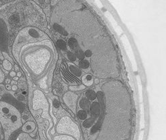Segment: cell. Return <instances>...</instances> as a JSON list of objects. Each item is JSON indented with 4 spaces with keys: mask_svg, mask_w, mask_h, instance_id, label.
I'll return each mask as SVG.
<instances>
[{
    "mask_svg": "<svg viewBox=\"0 0 166 140\" xmlns=\"http://www.w3.org/2000/svg\"><path fill=\"white\" fill-rule=\"evenodd\" d=\"M36 129V124L33 121H27L22 127V130L24 133H31Z\"/></svg>",
    "mask_w": 166,
    "mask_h": 140,
    "instance_id": "277c9868",
    "label": "cell"
},
{
    "mask_svg": "<svg viewBox=\"0 0 166 140\" xmlns=\"http://www.w3.org/2000/svg\"><path fill=\"white\" fill-rule=\"evenodd\" d=\"M78 100V95L72 92H68L63 96V100L65 104L73 113L76 111V104Z\"/></svg>",
    "mask_w": 166,
    "mask_h": 140,
    "instance_id": "3957f363",
    "label": "cell"
},
{
    "mask_svg": "<svg viewBox=\"0 0 166 140\" xmlns=\"http://www.w3.org/2000/svg\"><path fill=\"white\" fill-rule=\"evenodd\" d=\"M86 96L90 100H94L97 98V94L93 90H88L86 92Z\"/></svg>",
    "mask_w": 166,
    "mask_h": 140,
    "instance_id": "4fadbf2b",
    "label": "cell"
},
{
    "mask_svg": "<svg viewBox=\"0 0 166 140\" xmlns=\"http://www.w3.org/2000/svg\"><path fill=\"white\" fill-rule=\"evenodd\" d=\"M11 80H10V78H6L5 80V83H6V84H10V83H11Z\"/></svg>",
    "mask_w": 166,
    "mask_h": 140,
    "instance_id": "f1b7e54d",
    "label": "cell"
},
{
    "mask_svg": "<svg viewBox=\"0 0 166 140\" xmlns=\"http://www.w3.org/2000/svg\"><path fill=\"white\" fill-rule=\"evenodd\" d=\"M6 92V88L5 86L2 84H0V100H1L2 96H3V94H5Z\"/></svg>",
    "mask_w": 166,
    "mask_h": 140,
    "instance_id": "7402d4cb",
    "label": "cell"
},
{
    "mask_svg": "<svg viewBox=\"0 0 166 140\" xmlns=\"http://www.w3.org/2000/svg\"><path fill=\"white\" fill-rule=\"evenodd\" d=\"M0 123L7 140L12 133L22 127L21 114L16 107L9 103L0 101Z\"/></svg>",
    "mask_w": 166,
    "mask_h": 140,
    "instance_id": "6da1fadb",
    "label": "cell"
},
{
    "mask_svg": "<svg viewBox=\"0 0 166 140\" xmlns=\"http://www.w3.org/2000/svg\"><path fill=\"white\" fill-rule=\"evenodd\" d=\"M95 120H96V118H94V117L90 119H86L84 123H83V125H84V127H86V128H90V127H92V125L94 124Z\"/></svg>",
    "mask_w": 166,
    "mask_h": 140,
    "instance_id": "30bf717a",
    "label": "cell"
},
{
    "mask_svg": "<svg viewBox=\"0 0 166 140\" xmlns=\"http://www.w3.org/2000/svg\"><path fill=\"white\" fill-rule=\"evenodd\" d=\"M86 87L84 86V84H81L80 86H69V89L70 90H71L72 92H76V91H80V90H83L86 88Z\"/></svg>",
    "mask_w": 166,
    "mask_h": 140,
    "instance_id": "e0dca14e",
    "label": "cell"
},
{
    "mask_svg": "<svg viewBox=\"0 0 166 140\" xmlns=\"http://www.w3.org/2000/svg\"><path fill=\"white\" fill-rule=\"evenodd\" d=\"M79 64H80V66L82 69H87L89 68V66H90V63H89L88 61H87L86 59L81 60L80 63H79Z\"/></svg>",
    "mask_w": 166,
    "mask_h": 140,
    "instance_id": "d6986e66",
    "label": "cell"
},
{
    "mask_svg": "<svg viewBox=\"0 0 166 140\" xmlns=\"http://www.w3.org/2000/svg\"><path fill=\"white\" fill-rule=\"evenodd\" d=\"M82 82L85 86H91L94 83V78L92 75L87 74L82 77Z\"/></svg>",
    "mask_w": 166,
    "mask_h": 140,
    "instance_id": "5b68a950",
    "label": "cell"
},
{
    "mask_svg": "<svg viewBox=\"0 0 166 140\" xmlns=\"http://www.w3.org/2000/svg\"><path fill=\"white\" fill-rule=\"evenodd\" d=\"M78 117L79 119H80V120H86L87 119V117H88V114H87L86 111H85L84 110H80L78 111Z\"/></svg>",
    "mask_w": 166,
    "mask_h": 140,
    "instance_id": "2e32d148",
    "label": "cell"
},
{
    "mask_svg": "<svg viewBox=\"0 0 166 140\" xmlns=\"http://www.w3.org/2000/svg\"><path fill=\"white\" fill-rule=\"evenodd\" d=\"M54 28L55 29L56 31H57L58 32H59L60 34H63V35H65V36H67L68 34L67 32L62 27V26H61L60 25H59L57 24H54Z\"/></svg>",
    "mask_w": 166,
    "mask_h": 140,
    "instance_id": "5bb4252c",
    "label": "cell"
},
{
    "mask_svg": "<svg viewBox=\"0 0 166 140\" xmlns=\"http://www.w3.org/2000/svg\"><path fill=\"white\" fill-rule=\"evenodd\" d=\"M2 66H3L4 70L6 71H10L12 69V64L10 61L7 59L3 60V63H2Z\"/></svg>",
    "mask_w": 166,
    "mask_h": 140,
    "instance_id": "9a60e30c",
    "label": "cell"
},
{
    "mask_svg": "<svg viewBox=\"0 0 166 140\" xmlns=\"http://www.w3.org/2000/svg\"><path fill=\"white\" fill-rule=\"evenodd\" d=\"M3 56L4 57H5V58L8 59H7L8 61H9V60H12V59H11V58H10V57L8 56V55H7V54H6L5 53H3Z\"/></svg>",
    "mask_w": 166,
    "mask_h": 140,
    "instance_id": "484cf974",
    "label": "cell"
},
{
    "mask_svg": "<svg viewBox=\"0 0 166 140\" xmlns=\"http://www.w3.org/2000/svg\"><path fill=\"white\" fill-rule=\"evenodd\" d=\"M91 111H92V114L93 117H94V118H96L100 113V105H99L98 102H93V104H92Z\"/></svg>",
    "mask_w": 166,
    "mask_h": 140,
    "instance_id": "8992f818",
    "label": "cell"
},
{
    "mask_svg": "<svg viewBox=\"0 0 166 140\" xmlns=\"http://www.w3.org/2000/svg\"><path fill=\"white\" fill-rule=\"evenodd\" d=\"M10 76L11 77H15L16 76V73L15 72H11L10 73Z\"/></svg>",
    "mask_w": 166,
    "mask_h": 140,
    "instance_id": "83f0119b",
    "label": "cell"
},
{
    "mask_svg": "<svg viewBox=\"0 0 166 140\" xmlns=\"http://www.w3.org/2000/svg\"><path fill=\"white\" fill-rule=\"evenodd\" d=\"M68 44L71 48L74 51H78L80 49V46L78 45V42L77 41V40L75 38H71L69 40H68Z\"/></svg>",
    "mask_w": 166,
    "mask_h": 140,
    "instance_id": "ba28073f",
    "label": "cell"
},
{
    "mask_svg": "<svg viewBox=\"0 0 166 140\" xmlns=\"http://www.w3.org/2000/svg\"><path fill=\"white\" fill-rule=\"evenodd\" d=\"M5 88L7 89V90H12V86H10V85H9V84H7V85H6V86H5Z\"/></svg>",
    "mask_w": 166,
    "mask_h": 140,
    "instance_id": "f546056e",
    "label": "cell"
},
{
    "mask_svg": "<svg viewBox=\"0 0 166 140\" xmlns=\"http://www.w3.org/2000/svg\"><path fill=\"white\" fill-rule=\"evenodd\" d=\"M18 79H19V78H18L17 76L14 77V81H18Z\"/></svg>",
    "mask_w": 166,
    "mask_h": 140,
    "instance_id": "e575fe53",
    "label": "cell"
},
{
    "mask_svg": "<svg viewBox=\"0 0 166 140\" xmlns=\"http://www.w3.org/2000/svg\"><path fill=\"white\" fill-rule=\"evenodd\" d=\"M80 105L81 108H82L83 110L85 111L90 110L91 104H90V101H89L88 99L83 98L82 100L80 101Z\"/></svg>",
    "mask_w": 166,
    "mask_h": 140,
    "instance_id": "52a82bcc",
    "label": "cell"
},
{
    "mask_svg": "<svg viewBox=\"0 0 166 140\" xmlns=\"http://www.w3.org/2000/svg\"><path fill=\"white\" fill-rule=\"evenodd\" d=\"M84 55H86L87 57H90L92 55V53L90 50H87L86 51V52H85Z\"/></svg>",
    "mask_w": 166,
    "mask_h": 140,
    "instance_id": "d4e9b609",
    "label": "cell"
},
{
    "mask_svg": "<svg viewBox=\"0 0 166 140\" xmlns=\"http://www.w3.org/2000/svg\"><path fill=\"white\" fill-rule=\"evenodd\" d=\"M12 90L14 91L18 90V86H16V85H13V86H12Z\"/></svg>",
    "mask_w": 166,
    "mask_h": 140,
    "instance_id": "4316f807",
    "label": "cell"
},
{
    "mask_svg": "<svg viewBox=\"0 0 166 140\" xmlns=\"http://www.w3.org/2000/svg\"><path fill=\"white\" fill-rule=\"evenodd\" d=\"M53 140H76L73 137L69 135H56L54 137Z\"/></svg>",
    "mask_w": 166,
    "mask_h": 140,
    "instance_id": "8fae6325",
    "label": "cell"
},
{
    "mask_svg": "<svg viewBox=\"0 0 166 140\" xmlns=\"http://www.w3.org/2000/svg\"><path fill=\"white\" fill-rule=\"evenodd\" d=\"M94 82L95 83V84H98L99 82H99L98 79L96 78V79H95V80H94Z\"/></svg>",
    "mask_w": 166,
    "mask_h": 140,
    "instance_id": "d6a6232c",
    "label": "cell"
},
{
    "mask_svg": "<svg viewBox=\"0 0 166 140\" xmlns=\"http://www.w3.org/2000/svg\"><path fill=\"white\" fill-rule=\"evenodd\" d=\"M53 106L55 107L56 109H58L59 107V106H60L59 101L58 100H56V99H55V100H53Z\"/></svg>",
    "mask_w": 166,
    "mask_h": 140,
    "instance_id": "cb8c5ba5",
    "label": "cell"
},
{
    "mask_svg": "<svg viewBox=\"0 0 166 140\" xmlns=\"http://www.w3.org/2000/svg\"><path fill=\"white\" fill-rule=\"evenodd\" d=\"M18 84V82H16V81H11V84H12V85H16Z\"/></svg>",
    "mask_w": 166,
    "mask_h": 140,
    "instance_id": "836d02e7",
    "label": "cell"
},
{
    "mask_svg": "<svg viewBox=\"0 0 166 140\" xmlns=\"http://www.w3.org/2000/svg\"><path fill=\"white\" fill-rule=\"evenodd\" d=\"M16 76H17L18 78H20L22 76V73L20 72H18L17 74H16Z\"/></svg>",
    "mask_w": 166,
    "mask_h": 140,
    "instance_id": "1f68e13d",
    "label": "cell"
},
{
    "mask_svg": "<svg viewBox=\"0 0 166 140\" xmlns=\"http://www.w3.org/2000/svg\"><path fill=\"white\" fill-rule=\"evenodd\" d=\"M76 58H78L79 59H84V53L82 51V50H81L80 48V49H78V51H76Z\"/></svg>",
    "mask_w": 166,
    "mask_h": 140,
    "instance_id": "ffe728a7",
    "label": "cell"
},
{
    "mask_svg": "<svg viewBox=\"0 0 166 140\" xmlns=\"http://www.w3.org/2000/svg\"><path fill=\"white\" fill-rule=\"evenodd\" d=\"M14 69H15V70L16 71V72H19L20 68H19V67L18 66V65H15V66H14Z\"/></svg>",
    "mask_w": 166,
    "mask_h": 140,
    "instance_id": "4dcf8cb0",
    "label": "cell"
},
{
    "mask_svg": "<svg viewBox=\"0 0 166 140\" xmlns=\"http://www.w3.org/2000/svg\"><path fill=\"white\" fill-rule=\"evenodd\" d=\"M17 140H39V139H34L30 137V135H28V133H22L19 135Z\"/></svg>",
    "mask_w": 166,
    "mask_h": 140,
    "instance_id": "7c38bea8",
    "label": "cell"
},
{
    "mask_svg": "<svg viewBox=\"0 0 166 140\" xmlns=\"http://www.w3.org/2000/svg\"><path fill=\"white\" fill-rule=\"evenodd\" d=\"M69 70L71 71V72L72 73L74 76H76L77 77H80L82 76V72L81 70L79 69L78 67H76V66H73V65H71L69 66Z\"/></svg>",
    "mask_w": 166,
    "mask_h": 140,
    "instance_id": "9c48e42d",
    "label": "cell"
},
{
    "mask_svg": "<svg viewBox=\"0 0 166 140\" xmlns=\"http://www.w3.org/2000/svg\"><path fill=\"white\" fill-rule=\"evenodd\" d=\"M22 94H26V92H25V91H24V92H22Z\"/></svg>",
    "mask_w": 166,
    "mask_h": 140,
    "instance_id": "d590c367",
    "label": "cell"
},
{
    "mask_svg": "<svg viewBox=\"0 0 166 140\" xmlns=\"http://www.w3.org/2000/svg\"><path fill=\"white\" fill-rule=\"evenodd\" d=\"M4 80H5V74L0 68V84H1Z\"/></svg>",
    "mask_w": 166,
    "mask_h": 140,
    "instance_id": "603a6c76",
    "label": "cell"
},
{
    "mask_svg": "<svg viewBox=\"0 0 166 140\" xmlns=\"http://www.w3.org/2000/svg\"><path fill=\"white\" fill-rule=\"evenodd\" d=\"M67 57H68V59H69L71 61H76V55H75L73 53L71 52V51H68L67 52Z\"/></svg>",
    "mask_w": 166,
    "mask_h": 140,
    "instance_id": "44dd1931",
    "label": "cell"
},
{
    "mask_svg": "<svg viewBox=\"0 0 166 140\" xmlns=\"http://www.w3.org/2000/svg\"><path fill=\"white\" fill-rule=\"evenodd\" d=\"M57 133L63 135H69L73 137L76 140L80 137V132L79 127L69 117H64L61 119L56 126Z\"/></svg>",
    "mask_w": 166,
    "mask_h": 140,
    "instance_id": "7a4b0ae2",
    "label": "cell"
},
{
    "mask_svg": "<svg viewBox=\"0 0 166 140\" xmlns=\"http://www.w3.org/2000/svg\"><path fill=\"white\" fill-rule=\"evenodd\" d=\"M56 45H57V46L60 48V49H62V50L66 49L67 46H66L65 42L61 39L58 40L57 41H56Z\"/></svg>",
    "mask_w": 166,
    "mask_h": 140,
    "instance_id": "ac0fdd59",
    "label": "cell"
}]
</instances>
